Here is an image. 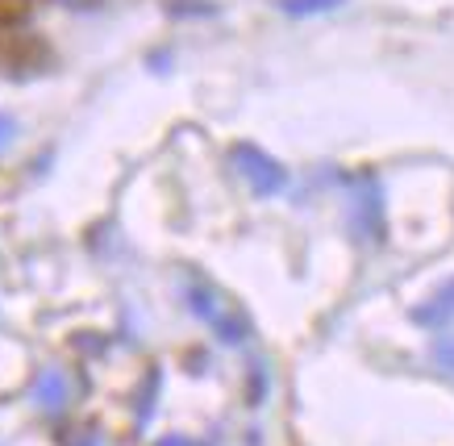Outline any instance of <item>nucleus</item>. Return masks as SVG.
<instances>
[{
    "mask_svg": "<svg viewBox=\"0 0 454 446\" xmlns=\"http://www.w3.org/2000/svg\"><path fill=\"white\" fill-rule=\"evenodd\" d=\"M230 163L238 168V176L247 180V188L254 196H276L288 188V171L279 168L267 151H259L254 142H238L234 151H230Z\"/></svg>",
    "mask_w": 454,
    "mask_h": 446,
    "instance_id": "nucleus-1",
    "label": "nucleus"
},
{
    "mask_svg": "<svg viewBox=\"0 0 454 446\" xmlns=\"http://www.w3.org/2000/svg\"><path fill=\"white\" fill-rule=\"evenodd\" d=\"M358 188H363V196L355 200V222L358 225H372V234H380V217H384V209H380V184L372 180V176H363L358 180Z\"/></svg>",
    "mask_w": 454,
    "mask_h": 446,
    "instance_id": "nucleus-2",
    "label": "nucleus"
},
{
    "mask_svg": "<svg viewBox=\"0 0 454 446\" xmlns=\"http://www.w3.org/2000/svg\"><path fill=\"white\" fill-rule=\"evenodd\" d=\"M413 317L421 321V325H446V321L454 317V279L446 284V288H442L438 296H429V301L417 309Z\"/></svg>",
    "mask_w": 454,
    "mask_h": 446,
    "instance_id": "nucleus-3",
    "label": "nucleus"
},
{
    "mask_svg": "<svg viewBox=\"0 0 454 446\" xmlns=\"http://www.w3.org/2000/svg\"><path fill=\"white\" fill-rule=\"evenodd\" d=\"M276 4L288 17H317V13H333V9H342L346 0H276Z\"/></svg>",
    "mask_w": 454,
    "mask_h": 446,
    "instance_id": "nucleus-4",
    "label": "nucleus"
},
{
    "mask_svg": "<svg viewBox=\"0 0 454 446\" xmlns=\"http://www.w3.org/2000/svg\"><path fill=\"white\" fill-rule=\"evenodd\" d=\"M63 396H67V388H63V376H59V372H46V376L38 379V401H42V409H63Z\"/></svg>",
    "mask_w": 454,
    "mask_h": 446,
    "instance_id": "nucleus-5",
    "label": "nucleus"
},
{
    "mask_svg": "<svg viewBox=\"0 0 454 446\" xmlns=\"http://www.w3.org/2000/svg\"><path fill=\"white\" fill-rule=\"evenodd\" d=\"M13 138H17V121L0 113V151H9V142H13Z\"/></svg>",
    "mask_w": 454,
    "mask_h": 446,
    "instance_id": "nucleus-6",
    "label": "nucleus"
},
{
    "mask_svg": "<svg viewBox=\"0 0 454 446\" xmlns=\"http://www.w3.org/2000/svg\"><path fill=\"white\" fill-rule=\"evenodd\" d=\"M63 9H71V13H97L105 0H59Z\"/></svg>",
    "mask_w": 454,
    "mask_h": 446,
    "instance_id": "nucleus-7",
    "label": "nucleus"
}]
</instances>
